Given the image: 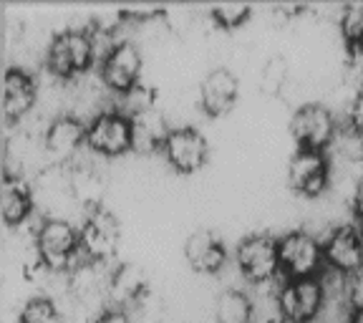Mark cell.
<instances>
[{
  "label": "cell",
  "mask_w": 363,
  "mask_h": 323,
  "mask_svg": "<svg viewBox=\"0 0 363 323\" xmlns=\"http://www.w3.org/2000/svg\"><path fill=\"white\" fill-rule=\"evenodd\" d=\"M81 253V233L63 217H48L35 233L38 263L51 270H66Z\"/></svg>",
  "instance_id": "1"
},
{
  "label": "cell",
  "mask_w": 363,
  "mask_h": 323,
  "mask_svg": "<svg viewBox=\"0 0 363 323\" xmlns=\"http://www.w3.org/2000/svg\"><path fill=\"white\" fill-rule=\"evenodd\" d=\"M96 58V40L84 31L68 28L61 31L48 45L45 63L58 79H74V76L89 71V66Z\"/></svg>",
  "instance_id": "2"
},
{
  "label": "cell",
  "mask_w": 363,
  "mask_h": 323,
  "mask_svg": "<svg viewBox=\"0 0 363 323\" xmlns=\"http://www.w3.org/2000/svg\"><path fill=\"white\" fill-rule=\"evenodd\" d=\"M86 147L104 157H119L134 149L131 119L124 111H101L86 124Z\"/></svg>",
  "instance_id": "3"
},
{
  "label": "cell",
  "mask_w": 363,
  "mask_h": 323,
  "mask_svg": "<svg viewBox=\"0 0 363 323\" xmlns=\"http://www.w3.org/2000/svg\"><path fill=\"white\" fill-rule=\"evenodd\" d=\"M323 308V285L313 278H288L278 293V311L288 323H311Z\"/></svg>",
  "instance_id": "4"
},
{
  "label": "cell",
  "mask_w": 363,
  "mask_h": 323,
  "mask_svg": "<svg viewBox=\"0 0 363 323\" xmlns=\"http://www.w3.org/2000/svg\"><path fill=\"white\" fill-rule=\"evenodd\" d=\"M81 250L89 261L104 263L119 250L121 243V225L119 220L104 207H94L81 222Z\"/></svg>",
  "instance_id": "5"
},
{
  "label": "cell",
  "mask_w": 363,
  "mask_h": 323,
  "mask_svg": "<svg viewBox=\"0 0 363 323\" xmlns=\"http://www.w3.org/2000/svg\"><path fill=\"white\" fill-rule=\"evenodd\" d=\"M144 58L139 45L131 43V40H119L113 43L101 58V81L116 94H126L136 84H142L139 76H142Z\"/></svg>",
  "instance_id": "6"
},
{
  "label": "cell",
  "mask_w": 363,
  "mask_h": 323,
  "mask_svg": "<svg viewBox=\"0 0 363 323\" xmlns=\"http://www.w3.org/2000/svg\"><path fill=\"white\" fill-rule=\"evenodd\" d=\"M278 256L280 270L288 278H313L323 263V245L313 235L298 230V233H288L283 240H278Z\"/></svg>",
  "instance_id": "7"
},
{
  "label": "cell",
  "mask_w": 363,
  "mask_h": 323,
  "mask_svg": "<svg viewBox=\"0 0 363 323\" xmlns=\"http://www.w3.org/2000/svg\"><path fill=\"white\" fill-rule=\"evenodd\" d=\"M298 149H315V152H325L335 136V119L328 106L323 104H303L298 111L293 114L290 121Z\"/></svg>",
  "instance_id": "8"
},
{
  "label": "cell",
  "mask_w": 363,
  "mask_h": 323,
  "mask_svg": "<svg viewBox=\"0 0 363 323\" xmlns=\"http://www.w3.org/2000/svg\"><path fill=\"white\" fill-rule=\"evenodd\" d=\"M238 265L245 278L265 283L280 273V256H278V240L267 235H252L242 240L238 248Z\"/></svg>",
  "instance_id": "9"
},
{
  "label": "cell",
  "mask_w": 363,
  "mask_h": 323,
  "mask_svg": "<svg viewBox=\"0 0 363 323\" xmlns=\"http://www.w3.org/2000/svg\"><path fill=\"white\" fill-rule=\"evenodd\" d=\"M330 177V162L325 152L315 149H298L290 157L288 165V182L290 187L298 190L306 197H318L328 185Z\"/></svg>",
  "instance_id": "10"
},
{
  "label": "cell",
  "mask_w": 363,
  "mask_h": 323,
  "mask_svg": "<svg viewBox=\"0 0 363 323\" xmlns=\"http://www.w3.org/2000/svg\"><path fill=\"white\" fill-rule=\"evenodd\" d=\"M323 261L343 275L363 268V235L353 225H340L323 240Z\"/></svg>",
  "instance_id": "11"
},
{
  "label": "cell",
  "mask_w": 363,
  "mask_h": 323,
  "mask_svg": "<svg viewBox=\"0 0 363 323\" xmlns=\"http://www.w3.org/2000/svg\"><path fill=\"white\" fill-rule=\"evenodd\" d=\"M162 149H164L167 162L182 175H192L207 162V139L192 126L172 129Z\"/></svg>",
  "instance_id": "12"
},
{
  "label": "cell",
  "mask_w": 363,
  "mask_h": 323,
  "mask_svg": "<svg viewBox=\"0 0 363 323\" xmlns=\"http://www.w3.org/2000/svg\"><path fill=\"white\" fill-rule=\"evenodd\" d=\"M240 94V84L238 76L227 68H215L210 74L204 76L202 86H199V102H202V109L212 116H222L230 109L235 106Z\"/></svg>",
  "instance_id": "13"
},
{
  "label": "cell",
  "mask_w": 363,
  "mask_h": 323,
  "mask_svg": "<svg viewBox=\"0 0 363 323\" xmlns=\"http://www.w3.org/2000/svg\"><path fill=\"white\" fill-rule=\"evenodd\" d=\"M35 104V81L23 68H8L3 79V116L8 121L23 119Z\"/></svg>",
  "instance_id": "14"
},
{
  "label": "cell",
  "mask_w": 363,
  "mask_h": 323,
  "mask_svg": "<svg viewBox=\"0 0 363 323\" xmlns=\"http://www.w3.org/2000/svg\"><path fill=\"white\" fill-rule=\"evenodd\" d=\"M45 152L56 159L74 157L81 149V144H86V126L76 116H58L56 121H51V126L45 129L43 136Z\"/></svg>",
  "instance_id": "15"
},
{
  "label": "cell",
  "mask_w": 363,
  "mask_h": 323,
  "mask_svg": "<svg viewBox=\"0 0 363 323\" xmlns=\"http://www.w3.org/2000/svg\"><path fill=\"white\" fill-rule=\"evenodd\" d=\"M187 263L199 273H217L227 261V250L222 240L210 230H197L184 243Z\"/></svg>",
  "instance_id": "16"
},
{
  "label": "cell",
  "mask_w": 363,
  "mask_h": 323,
  "mask_svg": "<svg viewBox=\"0 0 363 323\" xmlns=\"http://www.w3.org/2000/svg\"><path fill=\"white\" fill-rule=\"evenodd\" d=\"M33 212V192L21 177L6 175L0 185V215L8 225H21Z\"/></svg>",
  "instance_id": "17"
},
{
  "label": "cell",
  "mask_w": 363,
  "mask_h": 323,
  "mask_svg": "<svg viewBox=\"0 0 363 323\" xmlns=\"http://www.w3.org/2000/svg\"><path fill=\"white\" fill-rule=\"evenodd\" d=\"M172 129H167L164 116L157 109H149L131 116V136H134V149L136 152H154L162 149L169 136Z\"/></svg>",
  "instance_id": "18"
},
{
  "label": "cell",
  "mask_w": 363,
  "mask_h": 323,
  "mask_svg": "<svg viewBox=\"0 0 363 323\" xmlns=\"http://www.w3.org/2000/svg\"><path fill=\"white\" fill-rule=\"evenodd\" d=\"M108 290H111L113 298L121 303L136 301V298H142L144 290H147V273L139 265H134V263H124V265H119L111 273Z\"/></svg>",
  "instance_id": "19"
},
{
  "label": "cell",
  "mask_w": 363,
  "mask_h": 323,
  "mask_svg": "<svg viewBox=\"0 0 363 323\" xmlns=\"http://www.w3.org/2000/svg\"><path fill=\"white\" fill-rule=\"evenodd\" d=\"M217 323H250L252 321V303L240 290H225L215 306Z\"/></svg>",
  "instance_id": "20"
},
{
  "label": "cell",
  "mask_w": 363,
  "mask_h": 323,
  "mask_svg": "<svg viewBox=\"0 0 363 323\" xmlns=\"http://www.w3.org/2000/svg\"><path fill=\"white\" fill-rule=\"evenodd\" d=\"M212 21L220 26V28H240L242 23H247V18L252 16V8L245 6V3H222V6H212Z\"/></svg>",
  "instance_id": "21"
},
{
  "label": "cell",
  "mask_w": 363,
  "mask_h": 323,
  "mask_svg": "<svg viewBox=\"0 0 363 323\" xmlns=\"http://www.w3.org/2000/svg\"><path fill=\"white\" fill-rule=\"evenodd\" d=\"M21 323H61V313L48 298H30L21 311Z\"/></svg>",
  "instance_id": "22"
},
{
  "label": "cell",
  "mask_w": 363,
  "mask_h": 323,
  "mask_svg": "<svg viewBox=\"0 0 363 323\" xmlns=\"http://www.w3.org/2000/svg\"><path fill=\"white\" fill-rule=\"evenodd\" d=\"M124 97V109H119V111H124L126 116H136V114L142 111H149V109H154V94L149 86L144 84H136L131 91H126V94H121Z\"/></svg>",
  "instance_id": "23"
},
{
  "label": "cell",
  "mask_w": 363,
  "mask_h": 323,
  "mask_svg": "<svg viewBox=\"0 0 363 323\" xmlns=\"http://www.w3.org/2000/svg\"><path fill=\"white\" fill-rule=\"evenodd\" d=\"M340 33L348 43L363 35V3H348L340 13Z\"/></svg>",
  "instance_id": "24"
},
{
  "label": "cell",
  "mask_w": 363,
  "mask_h": 323,
  "mask_svg": "<svg viewBox=\"0 0 363 323\" xmlns=\"http://www.w3.org/2000/svg\"><path fill=\"white\" fill-rule=\"evenodd\" d=\"M99 263L91 261V263H84V265H79L74 270V278H71V283H74V290L79 295H91L99 290V283H101V275H99Z\"/></svg>",
  "instance_id": "25"
},
{
  "label": "cell",
  "mask_w": 363,
  "mask_h": 323,
  "mask_svg": "<svg viewBox=\"0 0 363 323\" xmlns=\"http://www.w3.org/2000/svg\"><path fill=\"white\" fill-rule=\"evenodd\" d=\"M260 84L267 94H278L283 89L285 79H288V66H285L283 58H270V61L262 66V76H260Z\"/></svg>",
  "instance_id": "26"
},
{
  "label": "cell",
  "mask_w": 363,
  "mask_h": 323,
  "mask_svg": "<svg viewBox=\"0 0 363 323\" xmlns=\"http://www.w3.org/2000/svg\"><path fill=\"white\" fill-rule=\"evenodd\" d=\"M91 18H94L96 33L111 35V33H116V28L126 21V13H124V8H101V11H96Z\"/></svg>",
  "instance_id": "27"
},
{
  "label": "cell",
  "mask_w": 363,
  "mask_h": 323,
  "mask_svg": "<svg viewBox=\"0 0 363 323\" xmlns=\"http://www.w3.org/2000/svg\"><path fill=\"white\" fill-rule=\"evenodd\" d=\"M348 303L353 311H363V268L348 275Z\"/></svg>",
  "instance_id": "28"
},
{
  "label": "cell",
  "mask_w": 363,
  "mask_h": 323,
  "mask_svg": "<svg viewBox=\"0 0 363 323\" xmlns=\"http://www.w3.org/2000/svg\"><path fill=\"white\" fill-rule=\"evenodd\" d=\"M348 119H351V131L363 139V89L358 91L351 102V111H348Z\"/></svg>",
  "instance_id": "29"
},
{
  "label": "cell",
  "mask_w": 363,
  "mask_h": 323,
  "mask_svg": "<svg viewBox=\"0 0 363 323\" xmlns=\"http://www.w3.org/2000/svg\"><path fill=\"white\" fill-rule=\"evenodd\" d=\"M126 18L131 21H152V18H159L164 16V11L159 6H142V8H124Z\"/></svg>",
  "instance_id": "30"
},
{
  "label": "cell",
  "mask_w": 363,
  "mask_h": 323,
  "mask_svg": "<svg viewBox=\"0 0 363 323\" xmlns=\"http://www.w3.org/2000/svg\"><path fill=\"white\" fill-rule=\"evenodd\" d=\"M94 323H129V316H126L124 311H116V308H111V311H104Z\"/></svg>",
  "instance_id": "31"
},
{
  "label": "cell",
  "mask_w": 363,
  "mask_h": 323,
  "mask_svg": "<svg viewBox=\"0 0 363 323\" xmlns=\"http://www.w3.org/2000/svg\"><path fill=\"white\" fill-rule=\"evenodd\" d=\"M351 61H353V66L363 74V35L351 43Z\"/></svg>",
  "instance_id": "32"
},
{
  "label": "cell",
  "mask_w": 363,
  "mask_h": 323,
  "mask_svg": "<svg viewBox=\"0 0 363 323\" xmlns=\"http://www.w3.org/2000/svg\"><path fill=\"white\" fill-rule=\"evenodd\" d=\"M353 212H356V220L363 225V180L356 185V192H353Z\"/></svg>",
  "instance_id": "33"
},
{
  "label": "cell",
  "mask_w": 363,
  "mask_h": 323,
  "mask_svg": "<svg viewBox=\"0 0 363 323\" xmlns=\"http://www.w3.org/2000/svg\"><path fill=\"white\" fill-rule=\"evenodd\" d=\"M348 323H363V311H351V316H348Z\"/></svg>",
  "instance_id": "34"
}]
</instances>
